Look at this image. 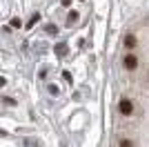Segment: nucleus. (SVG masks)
<instances>
[{
  "mask_svg": "<svg viewBox=\"0 0 149 147\" xmlns=\"http://www.w3.org/2000/svg\"><path fill=\"white\" fill-rule=\"evenodd\" d=\"M123 65H125V69L134 71V69L138 67V58H136V56H125V58H123Z\"/></svg>",
  "mask_w": 149,
  "mask_h": 147,
  "instance_id": "obj_2",
  "label": "nucleus"
},
{
  "mask_svg": "<svg viewBox=\"0 0 149 147\" xmlns=\"http://www.w3.org/2000/svg\"><path fill=\"white\" fill-rule=\"evenodd\" d=\"M136 45H138L136 36H131V34H129V36H125V47H127V49H134Z\"/></svg>",
  "mask_w": 149,
  "mask_h": 147,
  "instance_id": "obj_3",
  "label": "nucleus"
},
{
  "mask_svg": "<svg viewBox=\"0 0 149 147\" xmlns=\"http://www.w3.org/2000/svg\"><path fill=\"white\" fill-rule=\"evenodd\" d=\"M20 24H22V22H20V18H13V20H11V27H16V29H18Z\"/></svg>",
  "mask_w": 149,
  "mask_h": 147,
  "instance_id": "obj_7",
  "label": "nucleus"
},
{
  "mask_svg": "<svg viewBox=\"0 0 149 147\" xmlns=\"http://www.w3.org/2000/svg\"><path fill=\"white\" fill-rule=\"evenodd\" d=\"M38 20H40V13H33V16H31V20H29V24H27V27H29V29H31V27H33V24H36Z\"/></svg>",
  "mask_w": 149,
  "mask_h": 147,
  "instance_id": "obj_6",
  "label": "nucleus"
},
{
  "mask_svg": "<svg viewBox=\"0 0 149 147\" xmlns=\"http://www.w3.org/2000/svg\"><path fill=\"white\" fill-rule=\"evenodd\" d=\"M62 5H65V7H69V5H71V0H62Z\"/></svg>",
  "mask_w": 149,
  "mask_h": 147,
  "instance_id": "obj_9",
  "label": "nucleus"
},
{
  "mask_svg": "<svg viewBox=\"0 0 149 147\" xmlns=\"http://www.w3.org/2000/svg\"><path fill=\"white\" fill-rule=\"evenodd\" d=\"M120 145H123V147H129V145H134V143L127 141V138H123V141H120Z\"/></svg>",
  "mask_w": 149,
  "mask_h": 147,
  "instance_id": "obj_8",
  "label": "nucleus"
},
{
  "mask_svg": "<svg viewBox=\"0 0 149 147\" xmlns=\"http://www.w3.org/2000/svg\"><path fill=\"white\" fill-rule=\"evenodd\" d=\"M78 20V11H69V16H67V22L71 24V22H76Z\"/></svg>",
  "mask_w": 149,
  "mask_h": 147,
  "instance_id": "obj_5",
  "label": "nucleus"
},
{
  "mask_svg": "<svg viewBox=\"0 0 149 147\" xmlns=\"http://www.w3.org/2000/svg\"><path fill=\"white\" fill-rule=\"evenodd\" d=\"M56 54H58V56H65V54H67V45H65V43H60V45L56 47Z\"/></svg>",
  "mask_w": 149,
  "mask_h": 147,
  "instance_id": "obj_4",
  "label": "nucleus"
},
{
  "mask_svg": "<svg viewBox=\"0 0 149 147\" xmlns=\"http://www.w3.org/2000/svg\"><path fill=\"white\" fill-rule=\"evenodd\" d=\"M118 107H120V111H123L125 116H129V114H134V105H131V100H129V98H123Z\"/></svg>",
  "mask_w": 149,
  "mask_h": 147,
  "instance_id": "obj_1",
  "label": "nucleus"
}]
</instances>
